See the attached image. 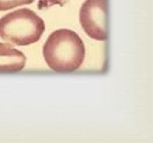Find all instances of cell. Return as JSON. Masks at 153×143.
<instances>
[{
	"label": "cell",
	"mask_w": 153,
	"mask_h": 143,
	"mask_svg": "<svg viewBox=\"0 0 153 143\" xmlns=\"http://www.w3.org/2000/svg\"><path fill=\"white\" fill-rule=\"evenodd\" d=\"M43 57L50 69L58 73L77 70L83 63L85 48L78 34L70 29H59L48 37L43 49Z\"/></svg>",
	"instance_id": "cell-1"
},
{
	"label": "cell",
	"mask_w": 153,
	"mask_h": 143,
	"mask_svg": "<svg viewBox=\"0 0 153 143\" xmlns=\"http://www.w3.org/2000/svg\"><path fill=\"white\" fill-rule=\"evenodd\" d=\"M44 31V21L28 8L14 10L0 19V37L16 46L36 43Z\"/></svg>",
	"instance_id": "cell-2"
},
{
	"label": "cell",
	"mask_w": 153,
	"mask_h": 143,
	"mask_svg": "<svg viewBox=\"0 0 153 143\" xmlns=\"http://www.w3.org/2000/svg\"><path fill=\"white\" fill-rule=\"evenodd\" d=\"M108 0H86L79 13L85 32L94 40L104 41L108 35Z\"/></svg>",
	"instance_id": "cell-3"
},
{
	"label": "cell",
	"mask_w": 153,
	"mask_h": 143,
	"mask_svg": "<svg viewBox=\"0 0 153 143\" xmlns=\"http://www.w3.org/2000/svg\"><path fill=\"white\" fill-rule=\"evenodd\" d=\"M26 57L20 51L0 43V73H14L25 67Z\"/></svg>",
	"instance_id": "cell-4"
},
{
	"label": "cell",
	"mask_w": 153,
	"mask_h": 143,
	"mask_svg": "<svg viewBox=\"0 0 153 143\" xmlns=\"http://www.w3.org/2000/svg\"><path fill=\"white\" fill-rule=\"evenodd\" d=\"M34 0H0V11L10 10L20 5L29 4Z\"/></svg>",
	"instance_id": "cell-5"
}]
</instances>
